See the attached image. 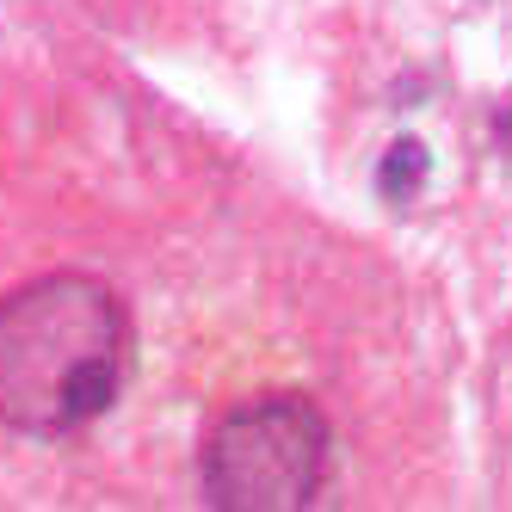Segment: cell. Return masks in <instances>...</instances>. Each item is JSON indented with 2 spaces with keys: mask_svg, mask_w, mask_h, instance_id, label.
Here are the masks:
<instances>
[{
  "mask_svg": "<svg viewBox=\"0 0 512 512\" xmlns=\"http://www.w3.org/2000/svg\"><path fill=\"white\" fill-rule=\"evenodd\" d=\"M130 371V309L87 272H50L0 303V420L75 432L112 408Z\"/></svg>",
  "mask_w": 512,
  "mask_h": 512,
  "instance_id": "obj_1",
  "label": "cell"
},
{
  "mask_svg": "<svg viewBox=\"0 0 512 512\" xmlns=\"http://www.w3.org/2000/svg\"><path fill=\"white\" fill-rule=\"evenodd\" d=\"M327 475V420L297 395L229 408L204 438V488L216 506H309Z\"/></svg>",
  "mask_w": 512,
  "mask_h": 512,
  "instance_id": "obj_2",
  "label": "cell"
}]
</instances>
